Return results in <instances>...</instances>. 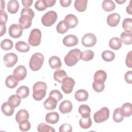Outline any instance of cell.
Listing matches in <instances>:
<instances>
[{
    "mask_svg": "<svg viewBox=\"0 0 132 132\" xmlns=\"http://www.w3.org/2000/svg\"><path fill=\"white\" fill-rule=\"evenodd\" d=\"M35 16L33 10L29 8H24L22 9L21 16L19 20L20 26L23 29L29 28L32 24V20Z\"/></svg>",
    "mask_w": 132,
    "mask_h": 132,
    "instance_id": "1",
    "label": "cell"
},
{
    "mask_svg": "<svg viewBox=\"0 0 132 132\" xmlns=\"http://www.w3.org/2000/svg\"><path fill=\"white\" fill-rule=\"evenodd\" d=\"M47 85L45 82L38 81L33 85L32 97L36 101H41L46 95Z\"/></svg>",
    "mask_w": 132,
    "mask_h": 132,
    "instance_id": "2",
    "label": "cell"
},
{
    "mask_svg": "<svg viewBox=\"0 0 132 132\" xmlns=\"http://www.w3.org/2000/svg\"><path fill=\"white\" fill-rule=\"evenodd\" d=\"M81 52L78 48L71 50L65 56L64 61L66 65L69 67H72L76 64L80 59Z\"/></svg>",
    "mask_w": 132,
    "mask_h": 132,
    "instance_id": "3",
    "label": "cell"
},
{
    "mask_svg": "<svg viewBox=\"0 0 132 132\" xmlns=\"http://www.w3.org/2000/svg\"><path fill=\"white\" fill-rule=\"evenodd\" d=\"M44 60V58L42 54L40 53L34 54L31 56L29 62L30 69L34 71L39 70L43 65Z\"/></svg>",
    "mask_w": 132,
    "mask_h": 132,
    "instance_id": "4",
    "label": "cell"
},
{
    "mask_svg": "<svg viewBox=\"0 0 132 132\" xmlns=\"http://www.w3.org/2000/svg\"><path fill=\"white\" fill-rule=\"evenodd\" d=\"M41 32L39 29L34 28L32 29L28 39L29 44L32 46H38L41 43Z\"/></svg>",
    "mask_w": 132,
    "mask_h": 132,
    "instance_id": "5",
    "label": "cell"
},
{
    "mask_svg": "<svg viewBox=\"0 0 132 132\" xmlns=\"http://www.w3.org/2000/svg\"><path fill=\"white\" fill-rule=\"evenodd\" d=\"M57 19V13L54 11H49L45 13L41 19L42 24L47 27L52 26Z\"/></svg>",
    "mask_w": 132,
    "mask_h": 132,
    "instance_id": "6",
    "label": "cell"
},
{
    "mask_svg": "<svg viewBox=\"0 0 132 132\" xmlns=\"http://www.w3.org/2000/svg\"><path fill=\"white\" fill-rule=\"evenodd\" d=\"M109 117V110L107 107H104L97 111L93 116L94 121L100 123L106 121Z\"/></svg>",
    "mask_w": 132,
    "mask_h": 132,
    "instance_id": "7",
    "label": "cell"
},
{
    "mask_svg": "<svg viewBox=\"0 0 132 132\" xmlns=\"http://www.w3.org/2000/svg\"><path fill=\"white\" fill-rule=\"evenodd\" d=\"M74 85V80L72 78L68 76L63 80L61 88L64 93L66 94H70L72 92Z\"/></svg>",
    "mask_w": 132,
    "mask_h": 132,
    "instance_id": "8",
    "label": "cell"
},
{
    "mask_svg": "<svg viewBox=\"0 0 132 132\" xmlns=\"http://www.w3.org/2000/svg\"><path fill=\"white\" fill-rule=\"evenodd\" d=\"M97 41L96 36L92 33L85 34L81 39V43L85 47H92Z\"/></svg>",
    "mask_w": 132,
    "mask_h": 132,
    "instance_id": "9",
    "label": "cell"
},
{
    "mask_svg": "<svg viewBox=\"0 0 132 132\" xmlns=\"http://www.w3.org/2000/svg\"><path fill=\"white\" fill-rule=\"evenodd\" d=\"M4 63L6 67L11 68L13 67L18 62V56L13 53H9L6 54L3 58Z\"/></svg>",
    "mask_w": 132,
    "mask_h": 132,
    "instance_id": "10",
    "label": "cell"
},
{
    "mask_svg": "<svg viewBox=\"0 0 132 132\" xmlns=\"http://www.w3.org/2000/svg\"><path fill=\"white\" fill-rule=\"evenodd\" d=\"M23 30V29L19 24H13L9 26L8 32L11 37L13 38H18L22 36Z\"/></svg>",
    "mask_w": 132,
    "mask_h": 132,
    "instance_id": "11",
    "label": "cell"
},
{
    "mask_svg": "<svg viewBox=\"0 0 132 132\" xmlns=\"http://www.w3.org/2000/svg\"><path fill=\"white\" fill-rule=\"evenodd\" d=\"M13 76L18 81L23 80L27 75V69L23 65H18L13 71Z\"/></svg>",
    "mask_w": 132,
    "mask_h": 132,
    "instance_id": "12",
    "label": "cell"
},
{
    "mask_svg": "<svg viewBox=\"0 0 132 132\" xmlns=\"http://www.w3.org/2000/svg\"><path fill=\"white\" fill-rule=\"evenodd\" d=\"M64 21L69 28H73L75 27L78 22L77 18L72 14L67 15L64 19Z\"/></svg>",
    "mask_w": 132,
    "mask_h": 132,
    "instance_id": "13",
    "label": "cell"
},
{
    "mask_svg": "<svg viewBox=\"0 0 132 132\" xmlns=\"http://www.w3.org/2000/svg\"><path fill=\"white\" fill-rule=\"evenodd\" d=\"M78 38L74 35H69L63 39V44L68 47L75 46L78 44Z\"/></svg>",
    "mask_w": 132,
    "mask_h": 132,
    "instance_id": "14",
    "label": "cell"
},
{
    "mask_svg": "<svg viewBox=\"0 0 132 132\" xmlns=\"http://www.w3.org/2000/svg\"><path fill=\"white\" fill-rule=\"evenodd\" d=\"M121 17L119 13H113L109 14L107 18V23L111 27H115L118 25L120 21Z\"/></svg>",
    "mask_w": 132,
    "mask_h": 132,
    "instance_id": "15",
    "label": "cell"
},
{
    "mask_svg": "<svg viewBox=\"0 0 132 132\" xmlns=\"http://www.w3.org/2000/svg\"><path fill=\"white\" fill-rule=\"evenodd\" d=\"M73 108L72 103L69 100H64L59 105V110L63 114L70 113Z\"/></svg>",
    "mask_w": 132,
    "mask_h": 132,
    "instance_id": "16",
    "label": "cell"
},
{
    "mask_svg": "<svg viewBox=\"0 0 132 132\" xmlns=\"http://www.w3.org/2000/svg\"><path fill=\"white\" fill-rule=\"evenodd\" d=\"M58 101L54 97L49 96L44 102L43 105L47 110H52L56 108Z\"/></svg>",
    "mask_w": 132,
    "mask_h": 132,
    "instance_id": "17",
    "label": "cell"
},
{
    "mask_svg": "<svg viewBox=\"0 0 132 132\" xmlns=\"http://www.w3.org/2000/svg\"><path fill=\"white\" fill-rule=\"evenodd\" d=\"M59 119V114L56 112H48L46 114L45 121L47 123L55 124L57 123Z\"/></svg>",
    "mask_w": 132,
    "mask_h": 132,
    "instance_id": "18",
    "label": "cell"
},
{
    "mask_svg": "<svg viewBox=\"0 0 132 132\" xmlns=\"http://www.w3.org/2000/svg\"><path fill=\"white\" fill-rule=\"evenodd\" d=\"M75 98L78 102L86 101L89 97V94L87 91L84 89H79L74 94Z\"/></svg>",
    "mask_w": 132,
    "mask_h": 132,
    "instance_id": "19",
    "label": "cell"
},
{
    "mask_svg": "<svg viewBox=\"0 0 132 132\" xmlns=\"http://www.w3.org/2000/svg\"><path fill=\"white\" fill-rule=\"evenodd\" d=\"M7 8L8 12L11 14H14L19 10V4L16 0L9 1L7 3Z\"/></svg>",
    "mask_w": 132,
    "mask_h": 132,
    "instance_id": "20",
    "label": "cell"
},
{
    "mask_svg": "<svg viewBox=\"0 0 132 132\" xmlns=\"http://www.w3.org/2000/svg\"><path fill=\"white\" fill-rule=\"evenodd\" d=\"M94 81L99 83H104L107 78L106 73L102 70H100L96 71L94 75Z\"/></svg>",
    "mask_w": 132,
    "mask_h": 132,
    "instance_id": "21",
    "label": "cell"
},
{
    "mask_svg": "<svg viewBox=\"0 0 132 132\" xmlns=\"http://www.w3.org/2000/svg\"><path fill=\"white\" fill-rule=\"evenodd\" d=\"M48 63L51 68L53 69H58L62 65L60 59L56 56L51 57L48 60Z\"/></svg>",
    "mask_w": 132,
    "mask_h": 132,
    "instance_id": "22",
    "label": "cell"
},
{
    "mask_svg": "<svg viewBox=\"0 0 132 132\" xmlns=\"http://www.w3.org/2000/svg\"><path fill=\"white\" fill-rule=\"evenodd\" d=\"M1 110L6 116H12L14 111V108L12 107L8 102H4L1 106Z\"/></svg>",
    "mask_w": 132,
    "mask_h": 132,
    "instance_id": "23",
    "label": "cell"
},
{
    "mask_svg": "<svg viewBox=\"0 0 132 132\" xmlns=\"http://www.w3.org/2000/svg\"><path fill=\"white\" fill-rule=\"evenodd\" d=\"M121 42L126 45H130L132 43V33L129 31H123L120 36Z\"/></svg>",
    "mask_w": 132,
    "mask_h": 132,
    "instance_id": "24",
    "label": "cell"
},
{
    "mask_svg": "<svg viewBox=\"0 0 132 132\" xmlns=\"http://www.w3.org/2000/svg\"><path fill=\"white\" fill-rule=\"evenodd\" d=\"M29 118V113L25 109H21L18 111L15 115V120L19 123L22 121L27 120Z\"/></svg>",
    "mask_w": 132,
    "mask_h": 132,
    "instance_id": "25",
    "label": "cell"
},
{
    "mask_svg": "<svg viewBox=\"0 0 132 132\" xmlns=\"http://www.w3.org/2000/svg\"><path fill=\"white\" fill-rule=\"evenodd\" d=\"M19 81L16 79V78L13 76V75H10L7 77L5 80L6 86L10 89L14 88L18 86Z\"/></svg>",
    "mask_w": 132,
    "mask_h": 132,
    "instance_id": "26",
    "label": "cell"
},
{
    "mask_svg": "<svg viewBox=\"0 0 132 132\" xmlns=\"http://www.w3.org/2000/svg\"><path fill=\"white\" fill-rule=\"evenodd\" d=\"M68 77L66 72L62 69H57L54 73V79L60 83H62L63 80Z\"/></svg>",
    "mask_w": 132,
    "mask_h": 132,
    "instance_id": "27",
    "label": "cell"
},
{
    "mask_svg": "<svg viewBox=\"0 0 132 132\" xmlns=\"http://www.w3.org/2000/svg\"><path fill=\"white\" fill-rule=\"evenodd\" d=\"M15 48L18 51L22 53H26L30 50L29 45L22 41L16 42L15 45Z\"/></svg>",
    "mask_w": 132,
    "mask_h": 132,
    "instance_id": "28",
    "label": "cell"
},
{
    "mask_svg": "<svg viewBox=\"0 0 132 132\" xmlns=\"http://www.w3.org/2000/svg\"><path fill=\"white\" fill-rule=\"evenodd\" d=\"M109 47L114 50H118L122 46L121 40L118 37H113L110 39L109 41Z\"/></svg>",
    "mask_w": 132,
    "mask_h": 132,
    "instance_id": "29",
    "label": "cell"
},
{
    "mask_svg": "<svg viewBox=\"0 0 132 132\" xmlns=\"http://www.w3.org/2000/svg\"><path fill=\"white\" fill-rule=\"evenodd\" d=\"M88 1L87 0H76L74 2V7L79 12H83L87 8Z\"/></svg>",
    "mask_w": 132,
    "mask_h": 132,
    "instance_id": "30",
    "label": "cell"
},
{
    "mask_svg": "<svg viewBox=\"0 0 132 132\" xmlns=\"http://www.w3.org/2000/svg\"><path fill=\"white\" fill-rule=\"evenodd\" d=\"M7 102L12 107L15 108L20 105L21 102V98L17 94H13L9 97Z\"/></svg>",
    "mask_w": 132,
    "mask_h": 132,
    "instance_id": "31",
    "label": "cell"
},
{
    "mask_svg": "<svg viewBox=\"0 0 132 132\" xmlns=\"http://www.w3.org/2000/svg\"><path fill=\"white\" fill-rule=\"evenodd\" d=\"M102 7L105 11L110 12L115 9L116 5L111 0H105L102 2Z\"/></svg>",
    "mask_w": 132,
    "mask_h": 132,
    "instance_id": "32",
    "label": "cell"
},
{
    "mask_svg": "<svg viewBox=\"0 0 132 132\" xmlns=\"http://www.w3.org/2000/svg\"><path fill=\"white\" fill-rule=\"evenodd\" d=\"M16 94L21 98H26L29 94V88L26 86H22L16 90Z\"/></svg>",
    "mask_w": 132,
    "mask_h": 132,
    "instance_id": "33",
    "label": "cell"
},
{
    "mask_svg": "<svg viewBox=\"0 0 132 132\" xmlns=\"http://www.w3.org/2000/svg\"><path fill=\"white\" fill-rule=\"evenodd\" d=\"M79 123L80 126L83 129H88L90 128L92 125V120L90 116H89L87 117H81L79 120Z\"/></svg>",
    "mask_w": 132,
    "mask_h": 132,
    "instance_id": "34",
    "label": "cell"
},
{
    "mask_svg": "<svg viewBox=\"0 0 132 132\" xmlns=\"http://www.w3.org/2000/svg\"><path fill=\"white\" fill-rule=\"evenodd\" d=\"M121 109L124 117H128L132 114V106L130 103H125L122 105Z\"/></svg>",
    "mask_w": 132,
    "mask_h": 132,
    "instance_id": "35",
    "label": "cell"
},
{
    "mask_svg": "<svg viewBox=\"0 0 132 132\" xmlns=\"http://www.w3.org/2000/svg\"><path fill=\"white\" fill-rule=\"evenodd\" d=\"M124 115L121 109V108H116L113 113V120L117 123L121 122L124 119Z\"/></svg>",
    "mask_w": 132,
    "mask_h": 132,
    "instance_id": "36",
    "label": "cell"
},
{
    "mask_svg": "<svg viewBox=\"0 0 132 132\" xmlns=\"http://www.w3.org/2000/svg\"><path fill=\"white\" fill-rule=\"evenodd\" d=\"M78 112L81 115V117H87L90 116L91 109L88 105L82 104L79 107Z\"/></svg>",
    "mask_w": 132,
    "mask_h": 132,
    "instance_id": "37",
    "label": "cell"
},
{
    "mask_svg": "<svg viewBox=\"0 0 132 132\" xmlns=\"http://www.w3.org/2000/svg\"><path fill=\"white\" fill-rule=\"evenodd\" d=\"M94 52L91 50L85 51L81 53L80 59L83 61H88L92 60L94 57Z\"/></svg>",
    "mask_w": 132,
    "mask_h": 132,
    "instance_id": "38",
    "label": "cell"
},
{
    "mask_svg": "<svg viewBox=\"0 0 132 132\" xmlns=\"http://www.w3.org/2000/svg\"><path fill=\"white\" fill-rule=\"evenodd\" d=\"M102 58L105 61L110 62L114 59L115 54L113 52H111L109 50H106L102 53Z\"/></svg>",
    "mask_w": 132,
    "mask_h": 132,
    "instance_id": "39",
    "label": "cell"
},
{
    "mask_svg": "<svg viewBox=\"0 0 132 132\" xmlns=\"http://www.w3.org/2000/svg\"><path fill=\"white\" fill-rule=\"evenodd\" d=\"M37 130L39 132H55V130L52 127L43 122L38 125Z\"/></svg>",
    "mask_w": 132,
    "mask_h": 132,
    "instance_id": "40",
    "label": "cell"
},
{
    "mask_svg": "<svg viewBox=\"0 0 132 132\" xmlns=\"http://www.w3.org/2000/svg\"><path fill=\"white\" fill-rule=\"evenodd\" d=\"M1 47L5 51L10 50L13 47V42L10 39H5L1 42Z\"/></svg>",
    "mask_w": 132,
    "mask_h": 132,
    "instance_id": "41",
    "label": "cell"
},
{
    "mask_svg": "<svg viewBox=\"0 0 132 132\" xmlns=\"http://www.w3.org/2000/svg\"><path fill=\"white\" fill-rule=\"evenodd\" d=\"M69 28L66 25L64 20L60 21L56 26V30L57 31L61 34H63L65 33L68 30Z\"/></svg>",
    "mask_w": 132,
    "mask_h": 132,
    "instance_id": "42",
    "label": "cell"
},
{
    "mask_svg": "<svg viewBox=\"0 0 132 132\" xmlns=\"http://www.w3.org/2000/svg\"><path fill=\"white\" fill-rule=\"evenodd\" d=\"M132 19L131 18H125L122 23V27L126 31L131 32Z\"/></svg>",
    "mask_w": 132,
    "mask_h": 132,
    "instance_id": "43",
    "label": "cell"
},
{
    "mask_svg": "<svg viewBox=\"0 0 132 132\" xmlns=\"http://www.w3.org/2000/svg\"><path fill=\"white\" fill-rule=\"evenodd\" d=\"M19 124V128L22 131H28L30 129L31 127L30 123L28 121V120L22 121Z\"/></svg>",
    "mask_w": 132,
    "mask_h": 132,
    "instance_id": "44",
    "label": "cell"
},
{
    "mask_svg": "<svg viewBox=\"0 0 132 132\" xmlns=\"http://www.w3.org/2000/svg\"><path fill=\"white\" fill-rule=\"evenodd\" d=\"M49 96L55 98L58 102L60 101L63 98V95L61 92L59 90L56 89L52 90L49 94Z\"/></svg>",
    "mask_w": 132,
    "mask_h": 132,
    "instance_id": "45",
    "label": "cell"
},
{
    "mask_svg": "<svg viewBox=\"0 0 132 132\" xmlns=\"http://www.w3.org/2000/svg\"><path fill=\"white\" fill-rule=\"evenodd\" d=\"M92 87L96 92H101L105 88V85L104 83H99L94 81L92 84Z\"/></svg>",
    "mask_w": 132,
    "mask_h": 132,
    "instance_id": "46",
    "label": "cell"
},
{
    "mask_svg": "<svg viewBox=\"0 0 132 132\" xmlns=\"http://www.w3.org/2000/svg\"><path fill=\"white\" fill-rule=\"evenodd\" d=\"M35 7L38 11H43L47 8L43 0H39L36 1L35 4Z\"/></svg>",
    "mask_w": 132,
    "mask_h": 132,
    "instance_id": "47",
    "label": "cell"
},
{
    "mask_svg": "<svg viewBox=\"0 0 132 132\" xmlns=\"http://www.w3.org/2000/svg\"><path fill=\"white\" fill-rule=\"evenodd\" d=\"M59 132H71L72 131V127L71 125L68 123H65L61 125L59 129Z\"/></svg>",
    "mask_w": 132,
    "mask_h": 132,
    "instance_id": "48",
    "label": "cell"
},
{
    "mask_svg": "<svg viewBox=\"0 0 132 132\" xmlns=\"http://www.w3.org/2000/svg\"><path fill=\"white\" fill-rule=\"evenodd\" d=\"M8 20V15L4 10L0 11V23L6 24Z\"/></svg>",
    "mask_w": 132,
    "mask_h": 132,
    "instance_id": "49",
    "label": "cell"
},
{
    "mask_svg": "<svg viewBox=\"0 0 132 132\" xmlns=\"http://www.w3.org/2000/svg\"><path fill=\"white\" fill-rule=\"evenodd\" d=\"M132 52L130 51L128 52L127 54L126 57V65L130 68H132Z\"/></svg>",
    "mask_w": 132,
    "mask_h": 132,
    "instance_id": "50",
    "label": "cell"
},
{
    "mask_svg": "<svg viewBox=\"0 0 132 132\" xmlns=\"http://www.w3.org/2000/svg\"><path fill=\"white\" fill-rule=\"evenodd\" d=\"M124 78L127 83L131 84L132 83V71H127L124 75Z\"/></svg>",
    "mask_w": 132,
    "mask_h": 132,
    "instance_id": "51",
    "label": "cell"
},
{
    "mask_svg": "<svg viewBox=\"0 0 132 132\" xmlns=\"http://www.w3.org/2000/svg\"><path fill=\"white\" fill-rule=\"evenodd\" d=\"M43 1L47 8L53 6L56 3L55 0H43Z\"/></svg>",
    "mask_w": 132,
    "mask_h": 132,
    "instance_id": "52",
    "label": "cell"
},
{
    "mask_svg": "<svg viewBox=\"0 0 132 132\" xmlns=\"http://www.w3.org/2000/svg\"><path fill=\"white\" fill-rule=\"evenodd\" d=\"M71 0H60V4L62 7H69L71 4Z\"/></svg>",
    "mask_w": 132,
    "mask_h": 132,
    "instance_id": "53",
    "label": "cell"
},
{
    "mask_svg": "<svg viewBox=\"0 0 132 132\" xmlns=\"http://www.w3.org/2000/svg\"><path fill=\"white\" fill-rule=\"evenodd\" d=\"M32 0H22V3L24 7L25 8H29L32 4Z\"/></svg>",
    "mask_w": 132,
    "mask_h": 132,
    "instance_id": "54",
    "label": "cell"
},
{
    "mask_svg": "<svg viewBox=\"0 0 132 132\" xmlns=\"http://www.w3.org/2000/svg\"><path fill=\"white\" fill-rule=\"evenodd\" d=\"M0 36H2L6 33V27L5 24L4 23H0Z\"/></svg>",
    "mask_w": 132,
    "mask_h": 132,
    "instance_id": "55",
    "label": "cell"
},
{
    "mask_svg": "<svg viewBox=\"0 0 132 132\" xmlns=\"http://www.w3.org/2000/svg\"><path fill=\"white\" fill-rule=\"evenodd\" d=\"M131 3H132V1H130L129 5L126 7V11H127V12L128 14H132Z\"/></svg>",
    "mask_w": 132,
    "mask_h": 132,
    "instance_id": "56",
    "label": "cell"
},
{
    "mask_svg": "<svg viewBox=\"0 0 132 132\" xmlns=\"http://www.w3.org/2000/svg\"><path fill=\"white\" fill-rule=\"evenodd\" d=\"M5 2L3 0H1V10H3L5 9Z\"/></svg>",
    "mask_w": 132,
    "mask_h": 132,
    "instance_id": "57",
    "label": "cell"
},
{
    "mask_svg": "<svg viewBox=\"0 0 132 132\" xmlns=\"http://www.w3.org/2000/svg\"><path fill=\"white\" fill-rule=\"evenodd\" d=\"M125 2H126V0H122V1H117V0H116V2L118 3L119 4H123V3H125Z\"/></svg>",
    "mask_w": 132,
    "mask_h": 132,
    "instance_id": "58",
    "label": "cell"
}]
</instances>
